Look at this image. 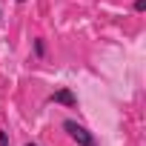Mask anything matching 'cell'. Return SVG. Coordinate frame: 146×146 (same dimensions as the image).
I'll use <instances>...</instances> for the list:
<instances>
[{
    "instance_id": "cell-3",
    "label": "cell",
    "mask_w": 146,
    "mask_h": 146,
    "mask_svg": "<svg viewBox=\"0 0 146 146\" xmlns=\"http://www.w3.org/2000/svg\"><path fill=\"white\" fill-rule=\"evenodd\" d=\"M35 57H46V40L43 37L35 40Z\"/></svg>"
},
{
    "instance_id": "cell-2",
    "label": "cell",
    "mask_w": 146,
    "mask_h": 146,
    "mask_svg": "<svg viewBox=\"0 0 146 146\" xmlns=\"http://www.w3.org/2000/svg\"><path fill=\"white\" fill-rule=\"evenodd\" d=\"M46 100H49V103L69 106V109H75V106H78V98H75V92H72V89H57V92H52Z\"/></svg>"
},
{
    "instance_id": "cell-6",
    "label": "cell",
    "mask_w": 146,
    "mask_h": 146,
    "mask_svg": "<svg viewBox=\"0 0 146 146\" xmlns=\"http://www.w3.org/2000/svg\"><path fill=\"white\" fill-rule=\"evenodd\" d=\"M26 146H37V143H35V140H32V143H26Z\"/></svg>"
},
{
    "instance_id": "cell-4",
    "label": "cell",
    "mask_w": 146,
    "mask_h": 146,
    "mask_svg": "<svg viewBox=\"0 0 146 146\" xmlns=\"http://www.w3.org/2000/svg\"><path fill=\"white\" fill-rule=\"evenodd\" d=\"M0 146H12V140H9V132H0Z\"/></svg>"
},
{
    "instance_id": "cell-8",
    "label": "cell",
    "mask_w": 146,
    "mask_h": 146,
    "mask_svg": "<svg viewBox=\"0 0 146 146\" xmlns=\"http://www.w3.org/2000/svg\"><path fill=\"white\" fill-rule=\"evenodd\" d=\"M0 17H3V15H0Z\"/></svg>"
},
{
    "instance_id": "cell-1",
    "label": "cell",
    "mask_w": 146,
    "mask_h": 146,
    "mask_svg": "<svg viewBox=\"0 0 146 146\" xmlns=\"http://www.w3.org/2000/svg\"><path fill=\"white\" fill-rule=\"evenodd\" d=\"M63 129H66V135L75 140L78 146H98L95 135H92L83 123H78V120H63Z\"/></svg>"
},
{
    "instance_id": "cell-7",
    "label": "cell",
    "mask_w": 146,
    "mask_h": 146,
    "mask_svg": "<svg viewBox=\"0 0 146 146\" xmlns=\"http://www.w3.org/2000/svg\"><path fill=\"white\" fill-rule=\"evenodd\" d=\"M17 3H26V0H17Z\"/></svg>"
},
{
    "instance_id": "cell-5",
    "label": "cell",
    "mask_w": 146,
    "mask_h": 146,
    "mask_svg": "<svg viewBox=\"0 0 146 146\" xmlns=\"http://www.w3.org/2000/svg\"><path fill=\"white\" fill-rule=\"evenodd\" d=\"M135 12H137V15L146 12V0H135Z\"/></svg>"
}]
</instances>
